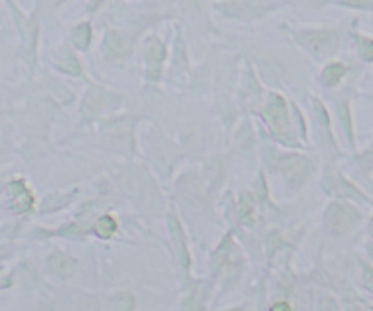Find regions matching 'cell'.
<instances>
[{"instance_id":"22","label":"cell","mask_w":373,"mask_h":311,"mask_svg":"<svg viewBox=\"0 0 373 311\" xmlns=\"http://www.w3.org/2000/svg\"><path fill=\"white\" fill-rule=\"evenodd\" d=\"M119 220L111 213H101L91 224V233L102 241H110L119 233Z\"/></svg>"},{"instance_id":"5","label":"cell","mask_w":373,"mask_h":311,"mask_svg":"<svg viewBox=\"0 0 373 311\" xmlns=\"http://www.w3.org/2000/svg\"><path fill=\"white\" fill-rule=\"evenodd\" d=\"M13 24L18 31L20 42H23V53L31 66H35L39 58V39H40V18L39 11L26 13L15 0H6Z\"/></svg>"},{"instance_id":"4","label":"cell","mask_w":373,"mask_h":311,"mask_svg":"<svg viewBox=\"0 0 373 311\" xmlns=\"http://www.w3.org/2000/svg\"><path fill=\"white\" fill-rule=\"evenodd\" d=\"M120 106H122V96L104 86L91 84L80 99L79 113L82 120L93 122V120H104L111 117Z\"/></svg>"},{"instance_id":"18","label":"cell","mask_w":373,"mask_h":311,"mask_svg":"<svg viewBox=\"0 0 373 311\" xmlns=\"http://www.w3.org/2000/svg\"><path fill=\"white\" fill-rule=\"evenodd\" d=\"M137 120L133 115H111L101 120V132L113 141H129L135 133Z\"/></svg>"},{"instance_id":"25","label":"cell","mask_w":373,"mask_h":311,"mask_svg":"<svg viewBox=\"0 0 373 311\" xmlns=\"http://www.w3.org/2000/svg\"><path fill=\"white\" fill-rule=\"evenodd\" d=\"M237 217L244 226H251L255 222V201L251 195L244 193L237 202Z\"/></svg>"},{"instance_id":"26","label":"cell","mask_w":373,"mask_h":311,"mask_svg":"<svg viewBox=\"0 0 373 311\" xmlns=\"http://www.w3.org/2000/svg\"><path fill=\"white\" fill-rule=\"evenodd\" d=\"M202 304H204V298H202L201 288L191 286L186 293L184 300H182V310L180 311H202Z\"/></svg>"},{"instance_id":"21","label":"cell","mask_w":373,"mask_h":311,"mask_svg":"<svg viewBox=\"0 0 373 311\" xmlns=\"http://www.w3.org/2000/svg\"><path fill=\"white\" fill-rule=\"evenodd\" d=\"M48 267L49 272L55 273L61 279H68V277L73 275L75 267H77V259L66 251L57 250L48 257Z\"/></svg>"},{"instance_id":"12","label":"cell","mask_w":373,"mask_h":311,"mask_svg":"<svg viewBox=\"0 0 373 311\" xmlns=\"http://www.w3.org/2000/svg\"><path fill=\"white\" fill-rule=\"evenodd\" d=\"M322 188L328 195L339 198V201L348 202H369L368 195L362 189L357 188L351 180L343 175V171H339L335 166H326L322 173Z\"/></svg>"},{"instance_id":"23","label":"cell","mask_w":373,"mask_h":311,"mask_svg":"<svg viewBox=\"0 0 373 311\" xmlns=\"http://www.w3.org/2000/svg\"><path fill=\"white\" fill-rule=\"evenodd\" d=\"M337 115L339 122L343 126L346 139L351 146H355V133H353V119H351V104L346 96H341L337 101Z\"/></svg>"},{"instance_id":"24","label":"cell","mask_w":373,"mask_h":311,"mask_svg":"<svg viewBox=\"0 0 373 311\" xmlns=\"http://www.w3.org/2000/svg\"><path fill=\"white\" fill-rule=\"evenodd\" d=\"M353 40H355V51L360 61L366 62V64H373V37L355 31Z\"/></svg>"},{"instance_id":"15","label":"cell","mask_w":373,"mask_h":311,"mask_svg":"<svg viewBox=\"0 0 373 311\" xmlns=\"http://www.w3.org/2000/svg\"><path fill=\"white\" fill-rule=\"evenodd\" d=\"M266 96H268V93H264L263 84H260L255 70L250 64H246V71H244L241 86L242 104L246 106L248 111H251V113H260L264 102H266Z\"/></svg>"},{"instance_id":"20","label":"cell","mask_w":373,"mask_h":311,"mask_svg":"<svg viewBox=\"0 0 373 311\" xmlns=\"http://www.w3.org/2000/svg\"><path fill=\"white\" fill-rule=\"evenodd\" d=\"M93 37H95V33H93L91 23H89V20H80V23H77L73 27H71L70 44L73 46L77 51L86 53L89 51V48H91Z\"/></svg>"},{"instance_id":"19","label":"cell","mask_w":373,"mask_h":311,"mask_svg":"<svg viewBox=\"0 0 373 311\" xmlns=\"http://www.w3.org/2000/svg\"><path fill=\"white\" fill-rule=\"evenodd\" d=\"M348 75V66L343 61H328L319 73V82L324 89H335L343 84Z\"/></svg>"},{"instance_id":"34","label":"cell","mask_w":373,"mask_h":311,"mask_svg":"<svg viewBox=\"0 0 373 311\" xmlns=\"http://www.w3.org/2000/svg\"><path fill=\"white\" fill-rule=\"evenodd\" d=\"M346 311H365V307H360V306H350Z\"/></svg>"},{"instance_id":"35","label":"cell","mask_w":373,"mask_h":311,"mask_svg":"<svg viewBox=\"0 0 373 311\" xmlns=\"http://www.w3.org/2000/svg\"><path fill=\"white\" fill-rule=\"evenodd\" d=\"M368 231H369V235H372V239H373V217H372V220H369V226H368Z\"/></svg>"},{"instance_id":"8","label":"cell","mask_w":373,"mask_h":311,"mask_svg":"<svg viewBox=\"0 0 373 311\" xmlns=\"http://www.w3.org/2000/svg\"><path fill=\"white\" fill-rule=\"evenodd\" d=\"M362 213L353 202L334 198L324 211V224L335 237H344L359 226Z\"/></svg>"},{"instance_id":"7","label":"cell","mask_w":373,"mask_h":311,"mask_svg":"<svg viewBox=\"0 0 373 311\" xmlns=\"http://www.w3.org/2000/svg\"><path fill=\"white\" fill-rule=\"evenodd\" d=\"M242 253L232 235H226L211 257V273L215 281L233 284L242 272Z\"/></svg>"},{"instance_id":"28","label":"cell","mask_w":373,"mask_h":311,"mask_svg":"<svg viewBox=\"0 0 373 311\" xmlns=\"http://www.w3.org/2000/svg\"><path fill=\"white\" fill-rule=\"evenodd\" d=\"M331 4L341 6V8L357 9V11H369V13H373V0H334Z\"/></svg>"},{"instance_id":"29","label":"cell","mask_w":373,"mask_h":311,"mask_svg":"<svg viewBox=\"0 0 373 311\" xmlns=\"http://www.w3.org/2000/svg\"><path fill=\"white\" fill-rule=\"evenodd\" d=\"M357 164L365 171H368V173L373 171V144L368 146L365 151H360V153L357 155Z\"/></svg>"},{"instance_id":"10","label":"cell","mask_w":373,"mask_h":311,"mask_svg":"<svg viewBox=\"0 0 373 311\" xmlns=\"http://www.w3.org/2000/svg\"><path fill=\"white\" fill-rule=\"evenodd\" d=\"M170 58V49L157 33H149L142 46L144 61V80L149 84H158L164 77V68Z\"/></svg>"},{"instance_id":"27","label":"cell","mask_w":373,"mask_h":311,"mask_svg":"<svg viewBox=\"0 0 373 311\" xmlns=\"http://www.w3.org/2000/svg\"><path fill=\"white\" fill-rule=\"evenodd\" d=\"M111 307H113V311H133L135 310V297H133V293L122 289V291L113 295Z\"/></svg>"},{"instance_id":"9","label":"cell","mask_w":373,"mask_h":311,"mask_svg":"<svg viewBox=\"0 0 373 311\" xmlns=\"http://www.w3.org/2000/svg\"><path fill=\"white\" fill-rule=\"evenodd\" d=\"M133 48H135V40L129 33L117 30V27H110L102 37L101 55L111 68L120 70L132 58Z\"/></svg>"},{"instance_id":"32","label":"cell","mask_w":373,"mask_h":311,"mask_svg":"<svg viewBox=\"0 0 373 311\" xmlns=\"http://www.w3.org/2000/svg\"><path fill=\"white\" fill-rule=\"evenodd\" d=\"M270 311H293V307H291V304L288 300H277Z\"/></svg>"},{"instance_id":"2","label":"cell","mask_w":373,"mask_h":311,"mask_svg":"<svg viewBox=\"0 0 373 311\" xmlns=\"http://www.w3.org/2000/svg\"><path fill=\"white\" fill-rule=\"evenodd\" d=\"M291 39L315 61H334L343 33L335 26H288Z\"/></svg>"},{"instance_id":"3","label":"cell","mask_w":373,"mask_h":311,"mask_svg":"<svg viewBox=\"0 0 373 311\" xmlns=\"http://www.w3.org/2000/svg\"><path fill=\"white\" fill-rule=\"evenodd\" d=\"M268 160L273 167L282 175L286 184L291 189H301L304 184L310 182V179L315 173L312 158L306 155L298 153V151H279L272 149L268 153Z\"/></svg>"},{"instance_id":"16","label":"cell","mask_w":373,"mask_h":311,"mask_svg":"<svg viewBox=\"0 0 373 311\" xmlns=\"http://www.w3.org/2000/svg\"><path fill=\"white\" fill-rule=\"evenodd\" d=\"M312 113L319 144L324 149H331V151L337 149V141H335L334 135V124H331V115H329L324 102H322L321 99H317V96L312 99Z\"/></svg>"},{"instance_id":"36","label":"cell","mask_w":373,"mask_h":311,"mask_svg":"<svg viewBox=\"0 0 373 311\" xmlns=\"http://www.w3.org/2000/svg\"><path fill=\"white\" fill-rule=\"evenodd\" d=\"M315 4H322V2H334V0H312Z\"/></svg>"},{"instance_id":"1","label":"cell","mask_w":373,"mask_h":311,"mask_svg":"<svg viewBox=\"0 0 373 311\" xmlns=\"http://www.w3.org/2000/svg\"><path fill=\"white\" fill-rule=\"evenodd\" d=\"M259 117L266 124L272 139L284 148H303L301 139L308 137L306 119L303 111L293 102L286 101V96L279 91H268L266 102Z\"/></svg>"},{"instance_id":"17","label":"cell","mask_w":373,"mask_h":311,"mask_svg":"<svg viewBox=\"0 0 373 311\" xmlns=\"http://www.w3.org/2000/svg\"><path fill=\"white\" fill-rule=\"evenodd\" d=\"M189 73V55L188 46H186L184 35L180 27H177L175 40H173L172 48V64H170V80L173 84H182L188 79Z\"/></svg>"},{"instance_id":"6","label":"cell","mask_w":373,"mask_h":311,"mask_svg":"<svg viewBox=\"0 0 373 311\" xmlns=\"http://www.w3.org/2000/svg\"><path fill=\"white\" fill-rule=\"evenodd\" d=\"M288 0H219L215 9L226 18L239 23H255L281 9Z\"/></svg>"},{"instance_id":"37","label":"cell","mask_w":373,"mask_h":311,"mask_svg":"<svg viewBox=\"0 0 373 311\" xmlns=\"http://www.w3.org/2000/svg\"><path fill=\"white\" fill-rule=\"evenodd\" d=\"M228 311H242V307H235V310L232 307V310H228Z\"/></svg>"},{"instance_id":"13","label":"cell","mask_w":373,"mask_h":311,"mask_svg":"<svg viewBox=\"0 0 373 311\" xmlns=\"http://www.w3.org/2000/svg\"><path fill=\"white\" fill-rule=\"evenodd\" d=\"M49 66L57 73L73 77V79H84L86 71H84L82 61L79 57V51L71 44H62L53 48L48 55Z\"/></svg>"},{"instance_id":"11","label":"cell","mask_w":373,"mask_h":311,"mask_svg":"<svg viewBox=\"0 0 373 311\" xmlns=\"http://www.w3.org/2000/svg\"><path fill=\"white\" fill-rule=\"evenodd\" d=\"M6 204L13 215L26 217L37 208V197L24 177H11L4 186Z\"/></svg>"},{"instance_id":"33","label":"cell","mask_w":373,"mask_h":311,"mask_svg":"<svg viewBox=\"0 0 373 311\" xmlns=\"http://www.w3.org/2000/svg\"><path fill=\"white\" fill-rule=\"evenodd\" d=\"M321 311H339V307H337V304H335L334 298L328 297V298H324V300H322Z\"/></svg>"},{"instance_id":"14","label":"cell","mask_w":373,"mask_h":311,"mask_svg":"<svg viewBox=\"0 0 373 311\" xmlns=\"http://www.w3.org/2000/svg\"><path fill=\"white\" fill-rule=\"evenodd\" d=\"M167 233H170V244H172L177 264L184 272H189V267H191V253H189L188 235H186V229L182 226V222H180L179 215L173 210L167 211Z\"/></svg>"},{"instance_id":"31","label":"cell","mask_w":373,"mask_h":311,"mask_svg":"<svg viewBox=\"0 0 373 311\" xmlns=\"http://www.w3.org/2000/svg\"><path fill=\"white\" fill-rule=\"evenodd\" d=\"M106 2H108V0H88L86 9H88V13H97V11H101Z\"/></svg>"},{"instance_id":"30","label":"cell","mask_w":373,"mask_h":311,"mask_svg":"<svg viewBox=\"0 0 373 311\" xmlns=\"http://www.w3.org/2000/svg\"><path fill=\"white\" fill-rule=\"evenodd\" d=\"M362 282H365V288L373 295V266L372 264H362Z\"/></svg>"}]
</instances>
